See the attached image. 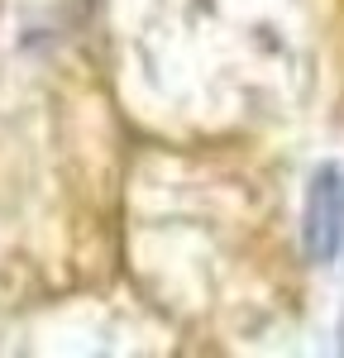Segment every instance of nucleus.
Returning <instances> with one entry per match:
<instances>
[{
  "label": "nucleus",
  "mask_w": 344,
  "mask_h": 358,
  "mask_svg": "<svg viewBox=\"0 0 344 358\" xmlns=\"http://www.w3.org/2000/svg\"><path fill=\"white\" fill-rule=\"evenodd\" d=\"M301 239H306V253L315 263H335L344 253V172L335 163H325L311 177Z\"/></svg>",
  "instance_id": "obj_1"
}]
</instances>
